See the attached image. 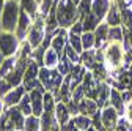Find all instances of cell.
<instances>
[{
	"label": "cell",
	"mask_w": 132,
	"mask_h": 131,
	"mask_svg": "<svg viewBox=\"0 0 132 131\" xmlns=\"http://www.w3.org/2000/svg\"><path fill=\"white\" fill-rule=\"evenodd\" d=\"M16 62H18V55H13V57H5L3 63L0 65V76L6 77L16 67Z\"/></svg>",
	"instance_id": "cell-24"
},
{
	"label": "cell",
	"mask_w": 132,
	"mask_h": 131,
	"mask_svg": "<svg viewBox=\"0 0 132 131\" xmlns=\"http://www.w3.org/2000/svg\"><path fill=\"white\" fill-rule=\"evenodd\" d=\"M22 131H41V119L33 115V114L25 117V123H24Z\"/></svg>",
	"instance_id": "cell-26"
},
{
	"label": "cell",
	"mask_w": 132,
	"mask_h": 131,
	"mask_svg": "<svg viewBox=\"0 0 132 131\" xmlns=\"http://www.w3.org/2000/svg\"><path fill=\"white\" fill-rule=\"evenodd\" d=\"M109 104L112 107H115L118 111V114L123 117L124 115V106H126V101L123 100V93L117 89H110V98H109Z\"/></svg>",
	"instance_id": "cell-16"
},
{
	"label": "cell",
	"mask_w": 132,
	"mask_h": 131,
	"mask_svg": "<svg viewBox=\"0 0 132 131\" xmlns=\"http://www.w3.org/2000/svg\"><path fill=\"white\" fill-rule=\"evenodd\" d=\"M126 47L121 41H109L102 49V63L105 70L110 73H118L124 68Z\"/></svg>",
	"instance_id": "cell-1"
},
{
	"label": "cell",
	"mask_w": 132,
	"mask_h": 131,
	"mask_svg": "<svg viewBox=\"0 0 132 131\" xmlns=\"http://www.w3.org/2000/svg\"><path fill=\"white\" fill-rule=\"evenodd\" d=\"M57 19L60 24V28L68 30L71 25L80 21V13L77 10V5L72 3V0H58L57 3Z\"/></svg>",
	"instance_id": "cell-2"
},
{
	"label": "cell",
	"mask_w": 132,
	"mask_h": 131,
	"mask_svg": "<svg viewBox=\"0 0 132 131\" xmlns=\"http://www.w3.org/2000/svg\"><path fill=\"white\" fill-rule=\"evenodd\" d=\"M66 46H68V30H66V28H60L57 33L54 35V38H52L51 47L55 49L57 52H60V54L63 55Z\"/></svg>",
	"instance_id": "cell-14"
},
{
	"label": "cell",
	"mask_w": 132,
	"mask_h": 131,
	"mask_svg": "<svg viewBox=\"0 0 132 131\" xmlns=\"http://www.w3.org/2000/svg\"><path fill=\"white\" fill-rule=\"evenodd\" d=\"M55 106H57V100H55L54 93L46 92V93H44V111L54 112V111H55Z\"/></svg>",
	"instance_id": "cell-32"
},
{
	"label": "cell",
	"mask_w": 132,
	"mask_h": 131,
	"mask_svg": "<svg viewBox=\"0 0 132 131\" xmlns=\"http://www.w3.org/2000/svg\"><path fill=\"white\" fill-rule=\"evenodd\" d=\"M123 117H124V120L129 125H132V100L126 103V106H124V115Z\"/></svg>",
	"instance_id": "cell-37"
},
{
	"label": "cell",
	"mask_w": 132,
	"mask_h": 131,
	"mask_svg": "<svg viewBox=\"0 0 132 131\" xmlns=\"http://www.w3.org/2000/svg\"><path fill=\"white\" fill-rule=\"evenodd\" d=\"M63 54L71 60V63H74V65H79V63H80V54H79L77 51H74L69 44L64 47V52H63Z\"/></svg>",
	"instance_id": "cell-33"
},
{
	"label": "cell",
	"mask_w": 132,
	"mask_h": 131,
	"mask_svg": "<svg viewBox=\"0 0 132 131\" xmlns=\"http://www.w3.org/2000/svg\"><path fill=\"white\" fill-rule=\"evenodd\" d=\"M39 119H41V131H60V125L54 112L44 111Z\"/></svg>",
	"instance_id": "cell-15"
},
{
	"label": "cell",
	"mask_w": 132,
	"mask_h": 131,
	"mask_svg": "<svg viewBox=\"0 0 132 131\" xmlns=\"http://www.w3.org/2000/svg\"><path fill=\"white\" fill-rule=\"evenodd\" d=\"M19 16H21L19 0H6L2 13V32H16Z\"/></svg>",
	"instance_id": "cell-3"
},
{
	"label": "cell",
	"mask_w": 132,
	"mask_h": 131,
	"mask_svg": "<svg viewBox=\"0 0 132 131\" xmlns=\"http://www.w3.org/2000/svg\"><path fill=\"white\" fill-rule=\"evenodd\" d=\"M80 22H82V25H84V32H94L97 28V25L101 24V21H99L93 13L85 14L84 18L80 19Z\"/></svg>",
	"instance_id": "cell-23"
},
{
	"label": "cell",
	"mask_w": 132,
	"mask_h": 131,
	"mask_svg": "<svg viewBox=\"0 0 132 131\" xmlns=\"http://www.w3.org/2000/svg\"><path fill=\"white\" fill-rule=\"evenodd\" d=\"M109 32H110V25L107 22H101L97 25V28L94 30V38H96L94 49H104L105 47V44L109 43Z\"/></svg>",
	"instance_id": "cell-12"
},
{
	"label": "cell",
	"mask_w": 132,
	"mask_h": 131,
	"mask_svg": "<svg viewBox=\"0 0 132 131\" xmlns=\"http://www.w3.org/2000/svg\"><path fill=\"white\" fill-rule=\"evenodd\" d=\"M18 107H19V111L24 114L25 117H28V115H31V114H33L31 101H30V95H28V93H25V95H24V98L21 100V103L18 104Z\"/></svg>",
	"instance_id": "cell-29"
},
{
	"label": "cell",
	"mask_w": 132,
	"mask_h": 131,
	"mask_svg": "<svg viewBox=\"0 0 132 131\" xmlns=\"http://www.w3.org/2000/svg\"><path fill=\"white\" fill-rule=\"evenodd\" d=\"M46 33H47V30H46V19L43 18V16H38V18L33 21V25L28 32V35H27V41L28 44L33 47V49H36L43 44L44 38H46Z\"/></svg>",
	"instance_id": "cell-5"
},
{
	"label": "cell",
	"mask_w": 132,
	"mask_h": 131,
	"mask_svg": "<svg viewBox=\"0 0 132 131\" xmlns=\"http://www.w3.org/2000/svg\"><path fill=\"white\" fill-rule=\"evenodd\" d=\"M72 68H74V63H71V60L63 54V55H61V59H60L58 67H57L58 73H60L61 76H64V77H66V76H68V74L72 71Z\"/></svg>",
	"instance_id": "cell-27"
},
{
	"label": "cell",
	"mask_w": 132,
	"mask_h": 131,
	"mask_svg": "<svg viewBox=\"0 0 132 131\" xmlns=\"http://www.w3.org/2000/svg\"><path fill=\"white\" fill-rule=\"evenodd\" d=\"M0 100H2V98H0Z\"/></svg>",
	"instance_id": "cell-47"
},
{
	"label": "cell",
	"mask_w": 132,
	"mask_h": 131,
	"mask_svg": "<svg viewBox=\"0 0 132 131\" xmlns=\"http://www.w3.org/2000/svg\"><path fill=\"white\" fill-rule=\"evenodd\" d=\"M72 120L80 131H87L90 126H93V119L88 115H84V114H77V115L72 117Z\"/></svg>",
	"instance_id": "cell-25"
},
{
	"label": "cell",
	"mask_w": 132,
	"mask_h": 131,
	"mask_svg": "<svg viewBox=\"0 0 132 131\" xmlns=\"http://www.w3.org/2000/svg\"><path fill=\"white\" fill-rule=\"evenodd\" d=\"M115 131H129V123L124 120V117L120 119V122H118L117 128H115Z\"/></svg>",
	"instance_id": "cell-40"
},
{
	"label": "cell",
	"mask_w": 132,
	"mask_h": 131,
	"mask_svg": "<svg viewBox=\"0 0 132 131\" xmlns=\"http://www.w3.org/2000/svg\"><path fill=\"white\" fill-rule=\"evenodd\" d=\"M112 2H113V0H93L91 13H93L101 22H104L105 16H107L109 10H110V6H112Z\"/></svg>",
	"instance_id": "cell-13"
},
{
	"label": "cell",
	"mask_w": 132,
	"mask_h": 131,
	"mask_svg": "<svg viewBox=\"0 0 132 131\" xmlns=\"http://www.w3.org/2000/svg\"><path fill=\"white\" fill-rule=\"evenodd\" d=\"M33 25V19H31V16L28 13H25L24 10H21V16H19V21H18V27H16V37H18L21 41H25L27 35H28V32Z\"/></svg>",
	"instance_id": "cell-8"
},
{
	"label": "cell",
	"mask_w": 132,
	"mask_h": 131,
	"mask_svg": "<svg viewBox=\"0 0 132 131\" xmlns=\"http://www.w3.org/2000/svg\"><path fill=\"white\" fill-rule=\"evenodd\" d=\"M21 40L16 37L14 32H0V49L5 57L18 55L21 49Z\"/></svg>",
	"instance_id": "cell-6"
},
{
	"label": "cell",
	"mask_w": 132,
	"mask_h": 131,
	"mask_svg": "<svg viewBox=\"0 0 132 131\" xmlns=\"http://www.w3.org/2000/svg\"><path fill=\"white\" fill-rule=\"evenodd\" d=\"M109 41H121V43H124V28H123V25L110 27Z\"/></svg>",
	"instance_id": "cell-30"
},
{
	"label": "cell",
	"mask_w": 132,
	"mask_h": 131,
	"mask_svg": "<svg viewBox=\"0 0 132 131\" xmlns=\"http://www.w3.org/2000/svg\"><path fill=\"white\" fill-rule=\"evenodd\" d=\"M60 59H61V54H60V52H57L55 49L49 47L47 51L44 52V57H43V67L54 70V68H57V67H58Z\"/></svg>",
	"instance_id": "cell-19"
},
{
	"label": "cell",
	"mask_w": 132,
	"mask_h": 131,
	"mask_svg": "<svg viewBox=\"0 0 132 131\" xmlns=\"http://www.w3.org/2000/svg\"><path fill=\"white\" fill-rule=\"evenodd\" d=\"M80 38H82V46H84V51L94 49V46H96L94 32H84V33L80 35Z\"/></svg>",
	"instance_id": "cell-28"
},
{
	"label": "cell",
	"mask_w": 132,
	"mask_h": 131,
	"mask_svg": "<svg viewBox=\"0 0 132 131\" xmlns=\"http://www.w3.org/2000/svg\"><path fill=\"white\" fill-rule=\"evenodd\" d=\"M3 60H5V55H3V52H2V49H0V65L3 63Z\"/></svg>",
	"instance_id": "cell-43"
},
{
	"label": "cell",
	"mask_w": 132,
	"mask_h": 131,
	"mask_svg": "<svg viewBox=\"0 0 132 131\" xmlns=\"http://www.w3.org/2000/svg\"><path fill=\"white\" fill-rule=\"evenodd\" d=\"M19 3H21V10L28 13L33 21L39 16V2L38 0H19Z\"/></svg>",
	"instance_id": "cell-22"
},
{
	"label": "cell",
	"mask_w": 132,
	"mask_h": 131,
	"mask_svg": "<svg viewBox=\"0 0 132 131\" xmlns=\"http://www.w3.org/2000/svg\"><path fill=\"white\" fill-rule=\"evenodd\" d=\"M5 111H6V107H5L3 101L0 100V119H2V115H3V114H5Z\"/></svg>",
	"instance_id": "cell-42"
},
{
	"label": "cell",
	"mask_w": 132,
	"mask_h": 131,
	"mask_svg": "<svg viewBox=\"0 0 132 131\" xmlns=\"http://www.w3.org/2000/svg\"><path fill=\"white\" fill-rule=\"evenodd\" d=\"M38 79H39V82L44 85L46 92H51V93H54V96H57V93H58V90H60V87L63 84V81H64V76H61L57 68L51 70V68L41 67Z\"/></svg>",
	"instance_id": "cell-4"
},
{
	"label": "cell",
	"mask_w": 132,
	"mask_h": 131,
	"mask_svg": "<svg viewBox=\"0 0 132 131\" xmlns=\"http://www.w3.org/2000/svg\"><path fill=\"white\" fill-rule=\"evenodd\" d=\"M87 131H99V129H97V128H96V126H94V125H93V126H90V128H88V129H87Z\"/></svg>",
	"instance_id": "cell-44"
},
{
	"label": "cell",
	"mask_w": 132,
	"mask_h": 131,
	"mask_svg": "<svg viewBox=\"0 0 132 131\" xmlns=\"http://www.w3.org/2000/svg\"><path fill=\"white\" fill-rule=\"evenodd\" d=\"M60 131H79V128L76 126V123H74V120L71 119L68 123H64L63 126H60Z\"/></svg>",
	"instance_id": "cell-39"
},
{
	"label": "cell",
	"mask_w": 132,
	"mask_h": 131,
	"mask_svg": "<svg viewBox=\"0 0 132 131\" xmlns=\"http://www.w3.org/2000/svg\"><path fill=\"white\" fill-rule=\"evenodd\" d=\"M27 93V90H25V87H24V84L22 85H18V87H13L3 98H2V101H3V104H5V107L8 109V107H14V106H18L19 103H21V100L24 98V95Z\"/></svg>",
	"instance_id": "cell-9"
},
{
	"label": "cell",
	"mask_w": 132,
	"mask_h": 131,
	"mask_svg": "<svg viewBox=\"0 0 132 131\" xmlns=\"http://www.w3.org/2000/svg\"><path fill=\"white\" fill-rule=\"evenodd\" d=\"M68 33H74V35H82L84 33V25H82V22H76L74 25H71L68 28Z\"/></svg>",
	"instance_id": "cell-38"
},
{
	"label": "cell",
	"mask_w": 132,
	"mask_h": 131,
	"mask_svg": "<svg viewBox=\"0 0 132 131\" xmlns=\"http://www.w3.org/2000/svg\"><path fill=\"white\" fill-rule=\"evenodd\" d=\"M104 22H107L110 27H118V25H121V24H123V21H121V11H120V6H118V3L115 2V0L112 2V6H110L109 13H107V16H105Z\"/></svg>",
	"instance_id": "cell-17"
},
{
	"label": "cell",
	"mask_w": 132,
	"mask_h": 131,
	"mask_svg": "<svg viewBox=\"0 0 132 131\" xmlns=\"http://www.w3.org/2000/svg\"><path fill=\"white\" fill-rule=\"evenodd\" d=\"M5 2L6 0H0V32H2V13H3V8H5Z\"/></svg>",
	"instance_id": "cell-41"
},
{
	"label": "cell",
	"mask_w": 132,
	"mask_h": 131,
	"mask_svg": "<svg viewBox=\"0 0 132 131\" xmlns=\"http://www.w3.org/2000/svg\"><path fill=\"white\" fill-rule=\"evenodd\" d=\"M97 54H96V49H90V51H84L80 54V65L85 67L88 71H91L96 65H97Z\"/></svg>",
	"instance_id": "cell-20"
},
{
	"label": "cell",
	"mask_w": 132,
	"mask_h": 131,
	"mask_svg": "<svg viewBox=\"0 0 132 131\" xmlns=\"http://www.w3.org/2000/svg\"><path fill=\"white\" fill-rule=\"evenodd\" d=\"M72 3H74V5H79V3H80V0H72Z\"/></svg>",
	"instance_id": "cell-45"
},
{
	"label": "cell",
	"mask_w": 132,
	"mask_h": 131,
	"mask_svg": "<svg viewBox=\"0 0 132 131\" xmlns=\"http://www.w3.org/2000/svg\"><path fill=\"white\" fill-rule=\"evenodd\" d=\"M13 87L8 84V81L5 79V77H2V76H0V98H3L10 90H11Z\"/></svg>",
	"instance_id": "cell-36"
},
{
	"label": "cell",
	"mask_w": 132,
	"mask_h": 131,
	"mask_svg": "<svg viewBox=\"0 0 132 131\" xmlns=\"http://www.w3.org/2000/svg\"><path fill=\"white\" fill-rule=\"evenodd\" d=\"M79 131H80V129H79Z\"/></svg>",
	"instance_id": "cell-48"
},
{
	"label": "cell",
	"mask_w": 132,
	"mask_h": 131,
	"mask_svg": "<svg viewBox=\"0 0 132 131\" xmlns=\"http://www.w3.org/2000/svg\"><path fill=\"white\" fill-rule=\"evenodd\" d=\"M120 119H121V115L118 114V111L115 107L105 106V107L101 109V125L105 131H115Z\"/></svg>",
	"instance_id": "cell-7"
},
{
	"label": "cell",
	"mask_w": 132,
	"mask_h": 131,
	"mask_svg": "<svg viewBox=\"0 0 132 131\" xmlns=\"http://www.w3.org/2000/svg\"><path fill=\"white\" fill-rule=\"evenodd\" d=\"M99 112H101V107L97 106L96 100H93V98L85 96L82 101H79V114H84V115H88L93 119Z\"/></svg>",
	"instance_id": "cell-10"
},
{
	"label": "cell",
	"mask_w": 132,
	"mask_h": 131,
	"mask_svg": "<svg viewBox=\"0 0 132 131\" xmlns=\"http://www.w3.org/2000/svg\"><path fill=\"white\" fill-rule=\"evenodd\" d=\"M91 6H93V0H80V3L77 5V10L80 13V19L84 18L85 14L91 13Z\"/></svg>",
	"instance_id": "cell-34"
},
{
	"label": "cell",
	"mask_w": 132,
	"mask_h": 131,
	"mask_svg": "<svg viewBox=\"0 0 132 131\" xmlns=\"http://www.w3.org/2000/svg\"><path fill=\"white\" fill-rule=\"evenodd\" d=\"M30 95V101H31V109H33V115L41 117L44 112V93L41 90H31L27 92Z\"/></svg>",
	"instance_id": "cell-11"
},
{
	"label": "cell",
	"mask_w": 132,
	"mask_h": 131,
	"mask_svg": "<svg viewBox=\"0 0 132 131\" xmlns=\"http://www.w3.org/2000/svg\"><path fill=\"white\" fill-rule=\"evenodd\" d=\"M54 114H55V119H57V122H58L60 126H63L64 123H68L72 119L68 106H66V103H63V101H57V106H55Z\"/></svg>",
	"instance_id": "cell-18"
},
{
	"label": "cell",
	"mask_w": 132,
	"mask_h": 131,
	"mask_svg": "<svg viewBox=\"0 0 132 131\" xmlns=\"http://www.w3.org/2000/svg\"><path fill=\"white\" fill-rule=\"evenodd\" d=\"M54 3H55V0H41L39 2V16L46 18V16L49 14V11L52 10Z\"/></svg>",
	"instance_id": "cell-35"
},
{
	"label": "cell",
	"mask_w": 132,
	"mask_h": 131,
	"mask_svg": "<svg viewBox=\"0 0 132 131\" xmlns=\"http://www.w3.org/2000/svg\"><path fill=\"white\" fill-rule=\"evenodd\" d=\"M68 44L74 49V51H77L79 54L84 52V46H82V38H80V35L68 33Z\"/></svg>",
	"instance_id": "cell-31"
},
{
	"label": "cell",
	"mask_w": 132,
	"mask_h": 131,
	"mask_svg": "<svg viewBox=\"0 0 132 131\" xmlns=\"http://www.w3.org/2000/svg\"><path fill=\"white\" fill-rule=\"evenodd\" d=\"M110 85L105 82H101V87H99V92H97V96H96V103L99 107H105V106H110L109 104V98H110Z\"/></svg>",
	"instance_id": "cell-21"
},
{
	"label": "cell",
	"mask_w": 132,
	"mask_h": 131,
	"mask_svg": "<svg viewBox=\"0 0 132 131\" xmlns=\"http://www.w3.org/2000/svg\"><path fill=\"white\" fill-rule=\"evenodd\" d=\"M38 2H41V0H38Z\"/></svg>",
	"instance_id": "cell-46"
}]
</instances>
